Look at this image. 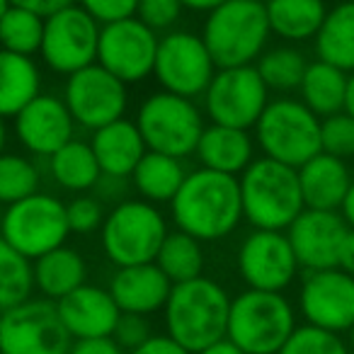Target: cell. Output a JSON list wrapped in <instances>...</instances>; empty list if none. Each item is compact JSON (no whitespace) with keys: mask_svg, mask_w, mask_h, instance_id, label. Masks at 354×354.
Returning a JSON list of instances; mask_svg holds the SVG:
<instances>
[{"mask_svg":"<svg viewBox=\"0 0 354 354\" xmlns=\"http://www.w3.org/2000/svg\"><path fill=\"white\" fill-rule=\"evenodd\" d=\"M170 204L177 231L202 243L231 236L243 218L238 177L209 167L189 172Z\"/></svg>","mask_w":354,"mask_h":354,"instance_id":"1","label":"cell"},{"mask_svg":"<svg viewBox=\"0 0 354 354\" xmlns=\"http://www.w3.org/2000/svg\"><path fill=\"white\" fill-rule=\"evenodd\" d=\"M231 301L218 281L204 274L175 284L162 308L165 333L192 354L202 352L209 344L226 337Z\"/></svg>","mask_w":354,"mask_h":354,"instance_id":"2","label":"cell"},{"mask_svg":"<svg viewBox=\"0 0 354 354\" xmlns=\"http://www.w3.org/2000/svg\"><path fill=\"white\" fill-rule=\"evenodd\" d=\"M243 199V218L257 231H281L306 209L299 170L272 158H255L238 177Z\"/></svg>","mask_w":354,"mask_h":354,"instance_id":"3","label":"cell"},{"mask_svg":"<svg viewBox=\"0 0 354 354\" xmlns=\"http://www.w3.org/2000/svg\"><path fill=\"white\" fill-rule=\"evenodd\" d=\"M270 17L262 0H228L209 12L202 39L216 68L257 64L270 41Z\"/></svg>","mask_w":354,"mask_h":354,"instance_id":"4","label":"cell"},{"mask_svg":"<svg viewBox=\"0 0 354 354\" xmlns=\"http://www.w3.org/2000/svg\"><path fill=\"white\" fill-rule=\"evenodd\" d=\"M296 328V310L284 294L245 289L231 301L226 337L245 354H279Z\"/></svg>","mask_w":354,"mask_h":354,"instance_id":"5","label":"cell"},{"mask_svg":"<svg viewBox=\"0 0 354 354\" xmlns=\"http://www.w3.org/2000/svg\"><path fill=\"white\" fill-rule=\"evenodd\" d=\"M167 233V221L156 204L127 199L107 214L100 228V241L112 265L133 267L156 262Z\"/></svg>","mask_w":354,"mask_h":354,"instance_id":"6","label":"cell"},{"mask_svg":"<svg viewBox=\"0 0 354 354\" xmlns=\"http://www.w3.org/2000/svg\"><path fill=\"white\" fill-rule=\"evenodd\" d=\"M255 141L265 158L284 162L299 170L320 151V117L313 114L301 100H270L255 124Z\"/></svg>","mask_w":354,"mask_h":354,"instance_id":"7","label":"cell"},{"mask_svg":"<svg viewBox=\"0 0 354 354\" xmlns=\"http://www.w3.org/2000/svg\"><path fill=\"white\" fill-rule=\"evenodd\" d=\"M136 127L148 151L165 153L180 160L197 153V143L207 129L194 100L165 90L143 100L136 114Z\"/></svg>","mask_w":354,"mask_h":354,"instance_id":"8","label":"cell"},{"mask_svg":"<svg viewBox=\"0 0 354 354\" xmlns=\"http://www.w3.org/2000/svg\"><path fill=\"white\" fill-rule=\"evenodd\" d=\"M68 233L66 204L54 194L44 192H37L22 202L6 207L0 221V236L32 262L66 245Z\"/></svg>","mask_w":354,"mask_h":354,"instance_id":"9","label":"cell"},{"mask_svg":"<svg viewBox=\"0 0 354 354\" xmlns=\"http://www.w3.org/2000/svg\"><path fill=\"white\" fill-rule=\"evenodd\" d=\"M73 337L54 301L27 299L0 313V354H68Z\"/></svg>","mask_w":354,"mask_h":354,"instance_id":"10","label":"cell"},{"mask_svg":"<svg viewBox=\"0 0 354 354\" xmlns=\"http://www.w3.org/2000/svg\"><path fill=\"white\" fill-rule=\"evenodd\" d=\"M270 104V88L252 66L218 68L204 93V107L212 124L233 129H255Z\"/></svg>","mask_w":354,"mask_h":354,"instance_id":"11","label":"cell"},{"mask_svg":"<svg viewBox=\"0 0 354 354\" xmlns=\"http://www.w3.org/2000/svg\"><path fill=\"white\" fill-rule=\"evenodd\" d=\"M100 32V22L75 3L46 17L39 54L54 73L73 75L97 64Z\"/></svg>","mask_w":354,"mask_h":354,"instance_id":"12","label":"cell"},{"mask_svg":"<svg viewBox=\"0 0 354 354\" xmlns=\"http://www.w3.org/2000/svg\"><path fill=\"white\" fill-rule=\"evenodd\" d=\"M216 71V64L199 35L170 32L158 44L153 75L165 93L194 100L197 95L207 93Z\"/></svg>","mask_w":354,"mask_h":354,"instance_id":"13","label":"cell"},{"mask_svg":"<svg viewBox=\"0 0 354 354\" xmlns=\"http://www.w3.org/2000/svg\"><path fill=\"white\" fill-rule=\"evenodd\" d=\"M64 102L75 124L97 131L107 124L124 119L129 104L127 83L112 75L100 64H93L68 75L64 88Z\"/></svg>","mask_w":354,"mask_h":354,"instance_id":"14","label":"cell"},{"mask_svg":"<svg viewBox=\"0 0 354 354\" xmlns=\"http://www.w3.org/2000/svg\"><path fill=\"white\" fill-rule=\"evenodd\" d=\"M158 44L160 39L156 30H151L138 17L102 25L97 64L117 75L122 83H141L156 68Z\"/></svg>","mask_w":354,"mask_h":354,"instance_id":"15","label":"cell"},{"mask_svg":"<svg viewBox=\"0 0 354 354\" xmlns=\"http://www.w3.org/2000/svg\"><path fill=\"white\" fill-rule=\"evenodd\" d=\"M301 265L286 233L252 231L238 248V272L248 289L284 294L294 284Z\"/></svg>","mask_w":354,"mask_h":354,"instance_id":"16","label":"cell"},{"mask_svg":"<svg viewBox=\"0 0 354 354\" xmlns=\"http://www.w3.org/2000/svg\"><path fill=\"white\" fill-rule=\"evenodd\" d=\"M299 310L315 328L344 335L354 328V277L333 270L306 272L299 289Z\"/></svg>","mask_w":354,"mask_h":354,"instance_id":"17","label":"cell"},{"mask_svg":"<svg viewBox=\"0 0 354 354\" xmlns=\"http://www.w3.org/2000/svg\"><path fill=\"white\" fill-rule=\"evenodd\" d=\"M347 233L349 228L339 212H318V209H304L299 218L286 228V238L294 248L296 260L306 272L337 267Z\"/></svg>","mask_w":354,"mask_h":354,"instance_id":"18","label":"cell"},{"mask_svg":"<svg viewBox=\"0 0 354 354\" xmlns=\"http://www.w3.org/2000/svg\"><path fill=\"white\" fill-rule=\"evenodd\" d=\"M75 119L56 95H37L15 117V133L30 153L51 158L73 141Z\"/></svg>","mask_w":354,"mask_h":354,"instance_id":"19","label":"cell"},{"mask_svg":"<svg viewBox=\"0 0 354 354\" xmlns=\"http://www.w3.org/2000/svg\"><path fill=\"white\" fill-rule=\"evenodd\" d=\"M56 308L64 320L66 330L73 339H93V337H112L122 310L112 299L109 289L95 284H83L61 301Z\"/></svg>","mask_w":354,"mask_h":354,"instance_id":"20","label":"cell"},{"mask_svg":"<svg viewBox=\"0 0 354 354\" xmlns=\"http://www.w3.org/2000/svg\"><path fill=\"white\" fill-rule=\"evenodd\" d=\"M172 281L165 277V272L156 265H133V267H119L109 279V294L117 301L122 313L133 315H153L165 308L170 299Z\"/></svg>","mask_w":354,"mask_h":354,"instance_id":"21","label":"cell"},{"mask_svg":"<svg viewBox=\"0 0 354 354\" xmlns=\"http://www.w3.org/2000/svg\"><path fill=\"white\" fill-rule=\"evenodd\" d=\"M90 146L100 162V170L109 180L131 177L141 158L148 153V146L136 122H129V119H117V122L93 131Z\"/></svg>","mask_w":354,"mask_h":354,"instance_id":"22","label":"cell"},{"mask_svg":"<svg viewBox=\"0 0 354 354\" xmlns=\"http://www.w3.org/2000/svg\"><path fill=\"white\" fill-rule=\"evenodd\" d=\"M299 183L306 209L339 212L349 187L354 185V177L347 160H339L328 153H318L306 165L299 167Z\"/></svg>","mask_w":354,"mask_h":354,"instance_id":"23","label":"cell"},{"mask_svg":"<svg viewBox=\"0 0 354 354\" xmlns=\"http://www.w3.org/2000/svg\"><path fill=\"white\" fill-rule=\"evenodd\" d=\"M197 158L202 167L241 177L255 160V141L245 129L209 124L197 143Z\"/></svg>","mask_w":354,"mask_h":354,"instance_id":"24","label":"cell"},{"mask_svg":"<svg viewBox=\"0 0 354 354\" xmlns=\"http://www.w3.org/2000/svg\"><path fill=\"white\" fill-rule=\"evenodd\" d=\"M41 95V71L32 56L0 49V117L15 119Z\"/></svg>","mask_w":354,"mask_h":354,"instance_id":"25","label":"cell"},{"mask_svg":"<svg viewBox=\"0 0 354 354\" xmlns=\"http://www.w3.org/2000/svg\"><path fill=\"white\" fill-rule=\"evenodd\" d=\"M32 265H35V289L41 294V299H49L54 304L83 286L88 279V265L83 255L68 245L46 252Z\"/></svg>","mask_w":354,"mask_h":354,"instance_id":"26","label":"cell"},{"mask_svg":"<svg viewBox=\"0 0 354 354\" xmlns=\"http://www.w3.org/2000/svg\"><path fill=\"white\" fill-rule=\"evenodd\" d=\"M265 8L272 35L291 44L315 39L328 17L325 0H265Z\"/></svg>","mask_w":354,"mask_h":354,"instance_id":"27","label":"cell"},{"mask_svg":"<svg viewBox=\"0 0 354 354\" xmlns=\"http://www.w3.org/2000/svg\"><path fill=\"white\" fill-rule=\"evenodd\" d=\"M315 56L344 73H354V0H342L328 10L315 35Z\"/></svg>","mask_w":354,"mask_h":354,"instance_id":"28","label":"cell"},{"mask_svg":"<svg viewBox=\"0 0 354 354\" xmlns=\"http://www.w3.org/2000/svg\"><path fill=\"white\" fill-rule=\"evenodd\" d=\"M349 73L339 71L337 66H330L325 61L315 59L308 64L306 75L301 80V102L318 114L320 119L330 114L344 112V97H347Z\"/></svg>","mask_w":354,"mask_h":354,"instance_id":"29","label":"cell"},{"mask_svg":"<svg viewBox=\"0 0 354 354\" xmlns=\"http://www.w3.org/2000/svg\"><path fill=\"white\" fill-rule=\"evenodd\" d=\"M133 185H136L138 194L151 204H162L172 202L175 194L183 187L185 177V165L180 158L165 156V153L148 151L141 158V162L133 170Z\"/></svg>","mask_w":354,"mask_h":354,"instance_id":"30","label":"cell"},{"mask_svg":"<svg viewBox=\"0 0 354 354\" xmlns=\"http://www.w3.org/2000/svg\"><path fill=\"white\" fill-rule=\"evenodd\" d=\"M49 170L56 183L68 192H88L102 177L93 146L78 138L68 141L49 158Z\"/></svg>","mask_w":354,"mask_h":354,"instance_id":"31","label":"cell"},{"mask_svg":"<svg viewBox=\"0 0 354 354\" xmlns=\"http://www.w3.org/2000/svg\"><path fill=\"white\" fill-rule=\"evenodd\" d=\"M156 265L165 272V277L172 284L197 279L204 272L202 241H197V238L187 236L183 231L167 233V238L160 245V252L156 257Z\"/></svg>","mask_w":354,"mask_h":354,"instance_id":"32","label":"cell"},{"mask_svg":"<svg viewBox=\"0 0 354 354\" xmlns=\"http://www.w3.org/2000/svg\"><path fill=\"white\" fill-rule=\"evenodd\" d=\"M35 265L0 236V313L32 299Z\"/></svg>","mask_w":354,"mask_h":354,"instance_id":"33","label":"cell"},{"mask_svg":"<svg viewBox=\"0 0 354 354\" xmlns=\"http://www.w3.org/2000/svg\"><path fill=\"white\" fill-rule=\"evenodd\" d=\"M308 64L310 61L306 59V54L296 46H274L257 59L255 68L270 88V93L272 90L274 93H291V90L301 88Z\"/></svg>","mask_w":354,"mask_h":354,"instance_id":"34","label":"cell"},{"mask_svg":"<svg viewBox=\"0 0 354 354\" xmlns=\"http://www.w3.org/2000/svg\"><path fill=\"white\" fill-rule=\"evenodd\" d=\"M44 17L25 8L10 6L0 17V49L12 54L35 56L44 41Z\"/></svg>","mask_w":354,"mask_h":354,"instance_id":"35","label":"cell"},{"mask_svg":"<svg viewBox=\"0 0 354 354\" xmlns=\"http://www.w3.org/2000/svg\"><path fill=\"white\" fill-rule=\"evenodd\" d=\"M41 175L37 165L25 156L3 153L0 156V202L10 207L39 192Z\"/></svg>","mask_w":354,"mask_h":354,"instance_id":"36","label":"cell"},{"mask_svg":"<svg viewBox=\"0 0 354 354\" xmlns=\"http://www.w3.org/2000/svg\"><path fill=\"white\" fill-rule=\"evenodd\" d=\"M279 354H352V349L342 335L304 323L291 333Z\"/></svg>","mask_w":354,"mask_h":354,"instance_id":"37","label":"cell"},{"mask_svg":"<svg viewBox=\"0 0 354 354\" xmlns=\"http://www.w3.org/2000/svg\"><path fill=\"white\" fill-rule=\"evenodd\" d=\"M320 151L339 160H354V119L347 112L320 119Z\"/></svg>","mask_w":354,"mask_h":354,"instance_id":"38","label":"cell"},{"mask_svg":"<svg viewBox=\"0 0 354 354\" xmlns=\"http://www.w3.org/2000/svg\"><path fill=\"white\" fill-rule=\"evenodd\" d=\"M66 216H68L71 233L78 236H88L102 228L104 223V209L95 197H75L73 202L66 204Z\"/></svg>","mask_w":354,"mask_h":354,"instance_id":"39","label":"cell"},{"mask_svg":"<svg viewBox=\"0 0 354 354\" xmlns=\"http://www.w3.org/2000/svg\"><path fill=\"white\" fill-rule=\"evenodd\" d=\"M183 3L180 0H138L136 17L151 30H167L180 20Z\"/></svg>","mask_w":354,"mask_h":354,"instance_id":"40","label":"cell"},{"mask_svg":"<svg viewBox=\"0 0 354 354\" xmlns=\"http://www.w3.org/2000/svg\"><path fill=\"white\" fill-rule=\"evenodd\" d=\"M75 3L100 25H112V22L136 17L138 8V0H75Z\"/></svg>","mask_w":354,"mask_h":354,"instance_id":"41","label":"cell"},{"mask_svg":"<svg viewBox=\"0 0 354 354\" xmlns=\"http://www.w3.org/2000/svg\"><path fill=\"white\" fill-rule=\"evenodd\" d=\"M151 335H153V330H151V323H148L146 315L122 313L112 337L124 352H133V349L141 347Z\"/></svg>","mask_w":354,"mask_h":354,"instance_id":"42","label":"cell"},{"mask_svg":"<svg viewBox=\"0 0 354 354\" xmlns=\"http://www.w3.org/2000/svg\"><path fill=\"white\" fill-rule=\"evenodd\" d=\"M129 354H192V352H189L187 347H183L180 342H175L167 333L165 335L153 333L151 337L141 344V347H136Z\"/></svg>","mask_w":354,"mask_h":354,"instance_id":"43","label":"cell"},{"mask_svg":"<svg viewBox=\"0 0 354 354\" xmlns=\"http://www.w3.org/2000/svg\"><path fill=\"white\" fill-rule=\"evenodd\" d=\"M68 354H127L114 337H93V339H73Z\"/></svg>","mask_w":354,"mask_h":354,"instance_id":"44","label":"cell"},{"mask_svg":"<svg viewBox=\"0 0 354 354\" xmlns=\"http://www.w3.org/2000/svg\"><path fill=\"white\" fill-rule=\"evenodd\" d=\"M10 6L32 10L46 20V17H51L54 12L64 10V8H68V6H75V0H10Z\"/></svg>","mask_w":354,"mask_h":354,"instance_id":"45","label":"cell"},{"mask_svg":"<svg viewBox=\"0 0 354 354\" xmlns=\"http://www.w3.org/2000/svg\"><path fill=\"white\" fill-rule=\"evenodd\" d=\"M337 267L342 272H347V274L354 277V231L347 233V238H344L342 243V250H339V262Z\"/></svg>","mask_w":354,"mask_h":354,"instance_id":"46","label":"cell"},{"mask_svg":"<svg viewBox=\"0 0 354 354\" xmlns=\"http://www.w3.org/2000/svg\"><path fill=\"white\" fill-rule=\"evenodd\" d=\"M197 354H245V352H243L236 342H231L228 337H223V339H218V342L209 344L207 349H202V352H197Z\"/></svg>","mask_w":354,"mask_h":354,"instance_id":"47","label":"cell"},{"mask_svg":"<svg viewBox=\"0 0 354 354\" xmlns=\"http://www.w3.org/2000/svg\"><path fill=\"white\" fill-rule=\"evenodd\" d=\"M180 3H183V8H189L194 12H214L228 0H180Z\"/></svg>","mask_w":354,"mask_h":354,"instance_id":"48","label":"cell"},{"mask_svg":"<svg viewBox=\"0 0 354 354\" xmlns=\"http://www.w3.org/2000/svg\"><path fill=\"white\" fill-rule=\"evenodd\" d=\"M339 216L344 218V223H347L349 231H354V185L349 187L347 197H344L342 207H339Z\"/></svg>","mask_w":354,"mask_h":354,"instance_id":"49","label":"cell"},{"mask_svg":"<svg viewBox=\"0 0 354 354\" xmlns=\"http://www.w3.org/2000/svg\"><path fill=\"white\" fill-rule=\"evenodd\" d=\"M344 112L354 119V73H349V83H347V97H344Z\"/></svg>","mask_w":354,"mask_h":354,"instance_id":"50","label":"cell"},{"mask_svg":"<svg viewBox=\"0 0 354 354\" xmlns=\"http://www.w3.org/2000/svg\"><path fill=\"white\" fill-rule=\"evenodd\" d=\"M6 138H8V129H6V119L0 117V156H3V148H6Z\"/></svg>","mask_w":354,"mask_h":354,"instance_id":"51","label":"cell"},{"mask_svg":"<svg viewBox=\"0 0 354 354\" xmlns=\"http://www.w3.org/2000/svg\"><path fill=\"white\" fill-rule=\"evenodd\" d=\"M8 8H10V0H0V17L6 15Z\"/></svg>","mask_w":354,"mask_h":354,"instance_id":"52","label":"cell"},{"mask_svg":"<svg viewBox=\"0 0 354 354\" xmlns=\"http://www.w3.org/2000/svg\"><path fill=\"white\" fill-rule=\"evenodd\" d=\"M349 339H347V344H349V349H352V354H354V328L352 330H349Z\"/></svg>","mask_w":354,"mask_h":354,"instance_id":"53","label":"cell"},{"mask_svg":"<svg viewBox=\"0 0 354 354\" xmlns=\"http://www.w3.org/2000/svg\"><path fill=\"white\" fill-rule=\"evenodd\" d=\"M3 214H6V204L0 202V221H3Z\"/></svg>","mask_w":354,"mask_h":354,"instance_id":"54","label":"cell"}]
</instances>
